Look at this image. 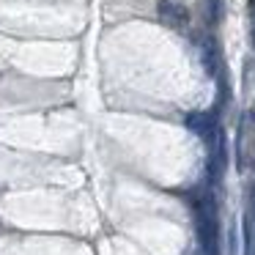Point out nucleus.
I'll list each match as a JSON object with an SVG mask.
<instances>
[]
</instances>
